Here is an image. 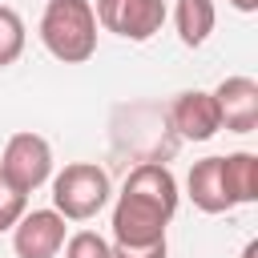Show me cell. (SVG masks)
I'll return each mask as SVG.
<instances>
[{
  "mask_svg": "<svg viewBox=\"0 0 258 258\" xmlns=\"http://www.w3.org/2000/svg\"><path fill=\"white\" fill-rule=\"evenodd\" d=\"M177 177L157 165V161H141L137 169H129L117 206H113V242H153L165 238L169 218L177 214Z\"/></svg>",
  "mask_w": 258,
  "mask_h": 258,
  "instance_id": "6da1fadb",
  "label": "cell"
},
{
  "mask_svg": "<svg viewBox=\"0 0 258 258\" xmlns=\"http://www.w3.org/2000/svg\"><path fill=\"white\" fill-rule=\"evenodd\" d=\"M40 44L64 64H85L97 52L93 0H48L40 16Z\"/></svg>",
  "mask_w": 258,
  "mask_h": 258,
  "instance_id": "7a4b0ae2",
  "label": "cell"
},
{
  "mask_svg": "<svg viewBox=\"0 0 258 258\" xmlns=\"http://www.w3.org/2000/svg\"><path fill=\"white\" fill-rule=\"evenodd\" d=\"M109 173L97 161H73L52 177V210L64 222H89L109 206Z\"/></svg>",
  "mask_w": 258,
  "mask_h": 258,
  "instance_id": "3957f363",
  "label": "cell"
},
{
  "mask_svg": "<svg viewBox=\"0 0 258 258\" xmlns=\"http://www.w3.org/2000/svg\"><path fill=\"white\" fill-rule=\"evenodd\" d=\"M0 177L16 189V194H32V189H40L48 177H52V145L40 137V133H32V129H24V133H12L8 141H4V153H0Z\"/></svg>",
  "mask_w": 258,
  "mask_h": 258,
  "instance_id": "277c9868",
  "label": "cell"
},
{
  "mask_svg": "<svg viewBox=\"0 0 258 258\" xmlns=\"http://www.w3.org/2000/svg\"><path fill=\"white\" fill-rule=\"evenodd\" d=\"M93 12L105 32L133 40V44L157 36L165 24V0H97Z\"/></svg>",
  "mask_w": 258,
  "mask_h": 258,
  "instance_id": "5b68a950",
  "label": "cell"
},
{
  "mask_svg": "<svg viewBox=\"0 0 258 258\" xmlns=\"http://www.w3.org/2000/svg\"><path fill=\"white\" fill-rule=\"evenodd\" d=\"M64 246V218L56 210H24L12 226L16 258H56Z\"/></svg>",
  "mask_w": 258,
  "mask_h": 258,
  "instance_id": "8992f818",
  "label": "cell"
},
{
  "mask_svg": "<svg viewBox=\"0 0 258 258\" xmlns=\"http://www.w3.org/2000/svg\"><path fill=\"white\" fill-rule=\"evenodd\" d=\"M214 105H218L222 129H230V133L258 129V81L254 77H226L214 89Z\"/></svg>",
  "mask_w": 258,
  "mask_h": 258,
  "instance_id": "52a82bcc",
  "label": "cell"
},
{
  "mask_svg": "<svg viewBox=\"0 0 258 258\" xmlns=\"http://www.w3.org/2000/svg\"><path fill=\"white\" fill-rule=\"evenodd\" d=\"M169 121H173V129H177L185 141H210V137L222 129L214 93H206V89H185V93H177L173 105H169Z\"/></svg>",
  "mask_w": 258,
  "mask_h": 258,
  "instance_id": "ba28073f",
  "label": "cell"
},
{
  "mask_svg": "<svg viewBox=\"0 0 258 258\" xmlns=\"http://www.w3.org/2000/svg\"><path fill=\"white\" fill-rule=\"evenodd\" d=\"M185 189H189V202L202 214H226V210H234V202L226 194V177H222V157L194 161V169L185 177Z\"/></svg>",
  "mask_w": 258,
  "mask_h": 258,
  "instance_id": "9c48e42d",
  "label": "cell"
},
{
  "mask_svg": "<svg viewBox=\"0 0 258 258\" xmlns=\"http://www.w3.org/2000/svg\"><path fill=\"white\" fill-rule=\"evenodd\" d=\"M173 24H177V36L185 48H202L218 24V8H214V0H177Z\"/></svg>",
  "mask_w": 258,
  "mask_h": 258,
  "instance_id": "30bf717a",
  "label": "cell"
},
{
  "mask_svg": "<svg viewBox=\"0 0 258 258\" xmlns=\"http://www.w3.org/2000/svg\"><path fill=\"white\" fill-rule=\"evenodd\" d=\"M222 177H226V194L234 206H250L258 202V157L238 149L222 157Z\"/></svg>",
  "mask_w": 258,
  "mask_h": 258,
  "instance_id": "8fae6325",
  "label": "cell"
},
{
  "mask_svg": "<svg viewBox=\"0 0 258 258\" xmlns=\"http://www.w3.org/2000/svg\"><path fill=\"white\" fill-rule=\"evenodd\" d=\"M24 40H28V32H24L20 12H16V8H8V4H0V69H8V64H16V60H20Z\"/></svg>",
  "mask_w": 258,
  "mask_h": 258,
  "instance_id": "7c38bea8",
  "label": "cell"
},
{
  "mask_svg": "<svg viewBox=\"0 0 258 258\" xmlns=\"http://www.w3.org/2000/svg\"><path fill=\"white\" fill-rule=\"evenodd\" d=\"M64 258H113L109 254V242L97 234V230H77L73 238H64Z\"/></svg>",
  "mask_w": 258,
  "mask_h": 258,
  "instance_id": "4fadbf2b",
  "label": "cell"
},
{
  "mask_svg": "<svg viewBox=\"0 0 258 258\" xmlns=\"http://www.w3.org/2000/svg\"><path fill=\"white\" fill-rule=\"evenodd\" d=\"M109 254L113 258H165L169 242L165 238H153V242H113Z\"/></svg>",
  "mask_w": 258,
  "mask_h": 258,
  "instance_id": "5bb4252c",
  "label": "cell"
},
{
  "mask_svg": "<svg viewBox=\"0 0 258 258\" xmlns=\"http://www.w3.org/2000/svg\"><path fill=\"white\" fill-rule=\"evenodd\" d=\"M24 202H28V198H24V194H16V189L0 177V234H4V230H12V226L20 222V214L28 210Z\"/></svg>",
  "mask_w": 258,
  "mask_h": 258,
  "instance_id": "9a60e30c",
  "label": "cell"
},
{
  "mask_svg": "<svg viewBox=\"0 0 258 258\" xmlns=\"http://www.w3.org/2000/svg\"><path fill=\"white\" fill-rule=\"evenodd\" d=\"M230 8H238V12H258V0H230Z\"/></svg>",
  "mask_w": 258,
  "mask_h": 258,
  "instance_id": "2e32d148",
  "label": "cell"
},
{
  "mask_svg": "<svg viewBox=\"0 0 258 258\" xmlns=\"http://www.w3.org/2000/svg\"><path fill=\"white\" fill-rule=\"evenodd\" d=\"M258 254V242H246V250H242V258H254Z\"/></svg>",
  "mask_w": 258,
  "mask_h": 258,
  "instance_id": "e0dca14e",
  "label": "cell"
}]
</instances>
